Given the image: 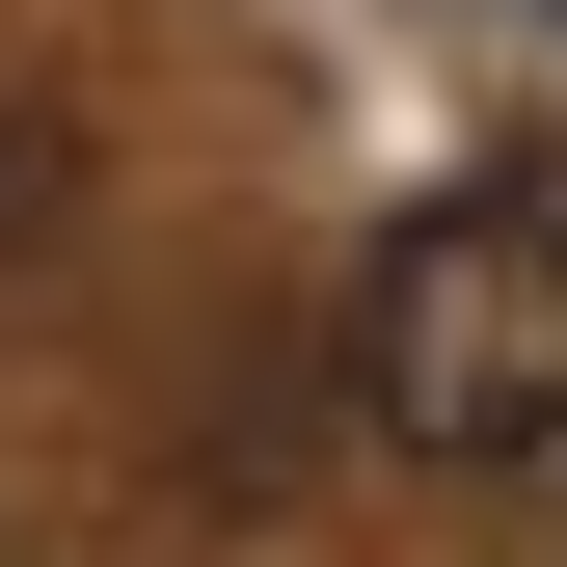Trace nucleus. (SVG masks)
<instances>
[{"mask_svg":"<svg viewBox=\"0 0 567 567\" xmlns=\"http://www.w3.org/2000/svg\"><path fill=\"white\" fill-rule=\"evenodd\" d=\"M351 433L433 460V486L567 460V163H460V189L379 217V270H351Z\"/></svg>","mask_w":567,"mask_h":567,"instance_id":"nucleus-1","label":"nucleus"},{"mask_svg":"<svg viewBox=\"0 0 567 567\" xmlns=\"http://www.w3.org/2000/svg\"><path fill=\"white\" fill-rule=\"evenodd\" d=\"M54 217H82V109L0 54V270H54Z\"/></svg>","mask_w":567,"mask_h":567,"instance_id":"nucleus-2","label":"nucleus"}]
</instances>
